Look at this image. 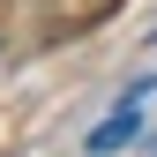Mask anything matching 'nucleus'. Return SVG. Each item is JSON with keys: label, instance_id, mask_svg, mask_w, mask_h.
<instances>
[{"label": "nucleus", "instance_id": "1", "mask_svg": "<svg viewBox=\"0 0 157 157\" xmlns=\"http://www.w3.org/2000/svg\"><path fill=\"white\" fill-rule=\"evenodd\" d=\"M142 105H157V82H135V90L120 97V112H105V120L90 127V150H120V142H135V135H142Z\"/></svg>", "mask_w": 157, "mask_h": 157}]
</instances>
